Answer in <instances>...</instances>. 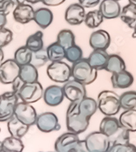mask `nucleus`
Returning a JSON list of instances; mask_svg holds the SVG:
<instances>
[{
  "instance_id": "5",
  "label": "nucleus",
  "mask_w": 136,
  "mask_h": 152,
  "mask_svg": "<svg viewBox=\"0 0 136 152\" xmlns=\"http://www.w3.org/2000/svg\"><path fill=\"white\" fill-rule=\"evenodd\" d=\"M18 101V96L13 91L0 95V122H6L13 117Z\"/></svg>"
},
{
  "instance_id": "6",
  "label": "nucleus",
  "mask_w": 136,
  "mask_h": 152,
  "mask_svg": "<svg viewBox=\"0 0 136 152\" xmlns=\"http://www.w3.org/2000/svg\"><path fill=\"white\" fill-rule=\"evenodd\" d=\"M47 75L52 81L57 83H66L71 77V68L63 61L52 62L48 66Z\"/></svg>"
},
{
  "instance_id": "42",
  "label": "nucleus",
  "mask_w": 136,
  "mask_h": 152,
  "mask_svg": "<svg viewBox=\"0 0 136 152\" xmlns=\"http://www.w3.org/2000/svg\"><path fill=\"white\" fill-rule=\"evenodd\" d=\"M65 0H42V2L48 6H57L65 2Z\"/></svg>"
},
{
  "instance_id": "41",
  "label": "nucleus",
  "mask_w": 136,
  "mask_h": 152,
  "mask_svg": "<svg viewBox=\"0 0 136 152\" xmlns=\"http://www.w3.org/2000/svg\"><path fill=\"white\" fill-rule=\"evenodd\" d=\"M78 2L83 8H90L97 6L99 4L100 0H78Z\"/></svg>"
},
{
  "instance_id": "7",
  "label": "nucleus",
  "mask_w": 136,
  "mask_h": 152,
  "mask_svg": "<svg viewBox=\"0 0 136 152\" xmlns=\"http://www.w3.org/2000/svg\"><path fill=\"white\" fill-rule=\"evenodd\" d=\"M85 141L90 152H108L111 146L108 137L100 131L90 133Z\"/></svg>"
},
{
  "instance_id": "43",
  "label": "nucleus",
  "mask_w": 136,
  "mask_h": 152,
  "mask_svg": "<svg viewBox=\"0 0 136 152\" xmlns=\"http://www.w3.org/2000/svg\"><path fill=\"white\" fill-rule=\"evenodd\" d=\"M75 152H90L88 150L85 140H80L76 146Z\"/></svg>"
},
{
  "instance_id": "4",
  "label": "nucleus",
  "mask_w": 136,
  "mask_h": 152,
  "mask_svg": "<svg viewBox=\"0 0 136 152\" xmlns=\"http://www.w3.org/2000/svg\"><path fill=\"white\" fill-rule=\"evenodd\" d=\"M97 103L99 111L106 116L116 115L121 108L120 96L111 90L100 92Z\"/></svg>"
},
{
  "instance_id": "19",
  "label": "nucleus",
  "mask_w": 136,
  "mask_h": 152,
  "mask_svg": "<svg viewBox=\"0 0 136 152\" xmlns=\"http://www.w3.org/2000/svg\"><path fill=\"white\" fill-rule=\"evenodd\" d=\"M109 54L104 50H94L90 54L88 61L93 67L97 71L103 70L108 63Z\"/></svg>"
},
{
  "instance_id": "16",
  "label": "nucleus",
  "mask_w": 136,
  "mask_h": 152,
  "mask_svg": "<svg viewBox=\"0 0 136 152\" xmlns=\"http://www.w3.org/2000/svg\"><path fill=\"white\" fill-rule=\"evenodd\" d=\"M35 10L29 4H21L16 6L13 10V18L16 22L21 24H27L33 20Z\"/></svg>"
},
{
  "instance_id": "20",
  "label": "nucleus",
  "mask_w": 136,
  "mask_h": 152,
  "mask_svg": "<svg viewBox=\"0 0 136 152\" xmlns=\"http://www.w3.org/2000/svg\"><path fill=\"white\" fill-rule=\"evenodd\" d=\"M30 126L13 116L8 121V130L12 137L21 139L28 132Z\"/></svg>"
},
{
  "instance_id": "46",
  "label": "nucleus",
  "mask_w": 136,
  "mask_h": 152,
  "mask_svg": "<svg viewBox=\"0 0 136 152\" xmlns=\"http://www.w3.org/2000/svg\"><path fill=\"white\" fill-rule=\"evenodd\" d=\"M4 58V51L2 48H0V65H1L2 62H3V60Z\"/></svg>"
},
{
  "instance_id": "12",
  "label": "nucleus",
  "mask_w": 136,
  "mask_h": 152,
  "mask_svg": "<svg viewBox=\"0 0 136 152\" xmlns=\"http://www.w3.org/2000/svg\"><path fill=\"white\" fill-rule=\"evenodd\" d=\"M79 141L77 134L71 132L64 133L56 140L54 149L56 152H75Z\"/></svg>"
},
{
  "instance_id": "32",
  "label": "nucleus",
  "mask_w": 136,
  "mask_h": 152,
  "mask_svg": "<svg viewBox=\"0 0 136 152\" xmlns=\"http://www.w3.org/2000/svg\"><path fill=\"white\" fill-rule=\"evenodd\" d=\"M32 51L26 46L20 47L16 50L14 56V60L20 66L30 63L32 59Z\"/></svg>"
},
{
  "instance_id": "17",
  "label": "nucleus",
  "mask_w": 136,
  "mask_h": 152,
  "mask_svg": "<svg viewBox=\"0 0 136 152\" xmlns=\"http://www.w3.org/2000/svg\"><path fill=\"white\" fill-rule=\"evenodd\" d=\"M99 10L104 18L113 19L119 17L121 7L116 0H103L99 5Z\"/></svg>"
},
{
  "instance_id": "3",
  "label": "nucleus",
  "mask_w": 136,
  "mask_h": 152,
  "mask_svg": "<svg viewBox=\"0 0 136 152\" xmlns=\"http://www.w3.org/2000/svg\"><path fill=\"white\" fill-rule=\"evenodd\" d=\"M71 77L81 84L89 85L96 80L97 70L90 65L87 58H82L71 66Z\"/></svg>"
},
{
  "instance_id": "38",
  "label": "nucleus",
  "mask_w": 136,
  "mask_h": 152,
  "mask_svg": "<svg viewBox=\"0 0 136 152\" xmlns=\"http://www.w3.org/2000/svg\"><path fill=\"white\" fill-rule=\"evenodd\" d=\"M13 38V33L10 30L6 28L0 29V48H2L12 42Z\"/></svg>"
},
{
  "instance_id": "45",
  "label": "nucleus",
  "mask_w": 136,
  "mask_h": 152,
  "mask_svg": "<svg viewBox=\"0 0 136 152\" xmlns=\"http://www.w3.org/2000/svg\"><path fill=\"white\" fill-rule=\"evenodd\" d=\"M10 1L12 2L15 6H17V5L25 3V0H10Z\"/></svg>"
},
{
  "instance_id": "29",
  "label": "nucleus",
  "mask_w": 136,
  "mask_h": 152,
  "mask_svg": "<svg viewBox=\"0 0 136 152\" xmlns=\"http://www.w3.org/2000/svg\"><path fill=\"white\" fill-rule=\"evenodd\" d=\"M49 61L51 62L62 61L65 58V49L56 42L49 45L46 48Z\"/></svg>"
},
{
  "instance_id": "9",
  "label": "nucleus",
  "mask_w": 136,
  "mask_h": 152,
  "mask_svg": "<svg viewBox=\"0 0 136 152\" xmlns=\"http://www.w3.org/2000/svg\"><path fill=\"white\" fill-rule=\"evenodd\" d=\"M62 88L65 97L71 102H80L87 95L85 86L75 80L68 81Z\"/></svg>"
},
{
  "instance_id": "49",
  "label": "nucleus",
  "mask_w": 136,
  "mask_h": 152,
  "mask_svg": "<svg viewBox=\"0 0 136 152\" xmlns=\"http://www.w3.org/2000/svg\"><path fill=\"white\" fill-rule=\"evenodd\" d=\"M129 3L136 6V0H129Z\"/></svg>"
},
{
  "instance_id": "53",
  "label": "nucleus",
  "mask_w": 136,
  "mask_h": 152,
  "mask_svg": "<svg viewBox=\"0 0 136 152\" xmlns=\"http://www.w3.org/2000/svg\"><path fill=\"white\" fill-rule=\"evenodd\" d=\"M133 152H136V149H135V151H133Z\"/></svg>"
},
{
  "instance_id": "54",
  "label": "nucleus",
  "mask_w": 136,
  "mask_h": 152,
  "mask_svg": "<svg viewBox=\"0 0 136 152\" xmlns=\"http://www.w3.org/2000/svg\"><path fill=\"white\" fill-rule=\"evenodd\" d=\"M0 132H1V129H0Z\"/></svg>"
},
{
  "instance_id": "18",
  "label": "nucleus",
  "mask_w": 136,
  "mask_h": 152,
  "mask_svg": "<svg viewBox=\"0 0 136 152\" xmlns=\"http://www.w3.org/2000/svg\"><path fill=\"white\" fill-rule=\"evenodd\" d=\"M134 77L129 71L124 70L117 73L112 74L111 82L114 88L125 89L133 84Z\"/></svg>"
},
{
  "instance_id": "26",
  "label": "nucleus",
  "mask_w": 136,
  "mask_h": 152,
  "mask_svg": "<svg viewBox=\"0 0 136 152\" xmlns=\"http://www.w3.org/2000/svg\"><path fill=\"white\" fill-rule=\"evenodd\" d=\"M119 17L130 28H133L136 22V6L131 3L126 5L121 9Z\"/></svg>"
},
{
  "instance_id": "21",
  "label": "nucleus",
  "mask_w": 136,
  "mask_h": 152,
  "mask_svg": "<svg viewBox=\"0 0 136 152\" xmlns=\"http://www.w3.org/2000/svg\"><path fill=\"white\" fill-rule=\"evenodd\" d=\"M53 20V14L51 10L41 8L35 11L33 20L42 28H46L51 25Z\"/></svg>"
},
{
  "instance_id": "24",
  "label": "nucleus",
  "mask_w": 136,
  "mask_h": 152,
  "mask_svg": "<svg viewBox=\"0 0 136 152\" xmlns=\"http://www.w3.org/2000/svg\"><path fill=\"white\" fill-rule=\"evenodd\" d=\"M98 106L95 100L90 97H87L78 102V109L80 113L86 118L90 119L96 112Z\"/></svg>"
},
{
  "instance_id": "8",
  "label": "nucleus",
  "mask_w": 136,
  "mask_h": 152,
  "mask_svg": "<svg viewBox=\"0 0 136 152\" xmlns=\"http://www.w3.org/2000/svg\"><path fill=\"white\" fill-rule=\"evenodd\" d=\"M21 66L14 60L8 59L0 65V82L4 84H13L18 79Z\"/></svg>"
},
{
  "instance_id": "22",
  "label": "nucleus",
  "mask_w": 136,
  "mask_h": 152,
  "mask_svg": "<svg viewBox=\"0 0 136 152\" xmlns=\"http://www.w3.org/2000/svg\"><path fill=\"white\" fill-rule=\"evenodd\" d=\"M119 123L129 132H136V109L125 110L119 117Z\"/></svg>"
},
{
  "instance_id": "30",
  "label": "nucleus",
  "mask_w": 136,
  "mask_h": 152,
  "mask_svg": "<svg viewBox=\"0 0 136 152\" xmlns=\"http://www.w3.org/2000/svg\"><path fill=\"white\" fill-rule=\"evenodd\" d=\"M43 35H44L41 31H38L36 33L31 35L26 41L25 46L32 52H36L44 48Z\"/></svg>"
},
{
  "instance_id": "14",
  "label": "nucleus",
  "mask_w": 136,
  "mask_h": 152,
  "mask_svg": "<svg viewBox=\"0 0 136 152\" xmlns=\"http://www.w3.org/2000/svg\"><path fill=\"white\" fill-rule=\"evenodd\" d=\"M85 16V8L80 4H72L66 9L65 19L71 25H78L84 22Z\"/></svg>"
},
{
  "instance_id": "27",
  "label": "nucleus",
  "mask_w": 136,
  "mask_h": 152,
  "mask_svg": "<svg viewBox=\"0 0 136 152\" xmlns=\"http://www.w3.org/2000/svg\"><path fill=\"white\" fill-rule=\"evenodd\" d=\"M105 69L112 74L117 73L125 70L126 65L122 57L117 54H111L109 55L108 63Z\"/></svg>"
},
{
  "instance_id": "28",
  "label": "nucleus",
  "mask_w": 136,
  "mask_h": 152,
  "mask_svg": "<svg viewBox=\"0 0 136 152\" xmlns=\"http://www.w3.org/2000/svg\"><path fill=\"white\" fill-rule=\"evenodd\" d=\"M24 144L21 139L9 137L2 141V152H23Z\"/></svg>"
},
{
  "instance_id": "33",
  "label": "nucleus",
  "mask_w": 136,
  "mask_h": 152,
  "mask_svg": "<svg viewBox=\"0 0 136 152\" xmlns=\"http://www.w3.org/2000/svg\"><path fill=\"white\" fill-rule=\"evenodd\" d=\"M104 17L98 10L90 11L86 14L84 22L89 28H95L98 27L103 23Z\"/></svg>"
},
{
  "instance_id": "36",
  "label": "nucleus",
  "mask_w": 136,
  "mask_h": 152,
  "mask_svg": "<svg viewBox=\"0 0 136 152\" xmlns=\"http://www.w3.org/2000/svg\"><path fill=\"white\" fill-rule=\"evenodd\" d=\"M49 61L46 49L42 48L36 52H32V59L30 64H32L37 69L44 66Z\"/></svg>"
},
{
  "instance_id": "11",
  "label": "nucleus",
  "mask_w": 136,
  "mask_h": 152,
  "mask_svg": "<svg viewBox=\"0 0 136 152\" xmlns=\"http://www.w3.org/2000/svg\"><path fill=\"white\" fill-rule=\"evenodd\" d=\"M35 124L38 129L43 132L58 131L61 129L58 118L52 112H45L38 115Z\"/></svg>"
},
{
  "instance_id": "39",
  "label": "nucleus",
  "mask_w": 136,
  "mask_h": 152,
  "mask_svg": "<svg viewBox=\"0 0 136 152\" xmlns=\"http://www.w3.org/2000/svg\"><path fill=\"white\" fill-rule=\"evenodd\" d=\"M136 147L132 143L116 144L111 145L108 152H133Z\"/></svg>"
},
{
  "instance_id": "31",
  "label": "nucleus",
  "mask_w": 136,
  "mask_h": 152,
  "mask_svg": "<svg viewBox=\"0 0 136 152\" xmlns=\"http://www.w3.org/2000/svg\"><path fill=\"white\" fill-rule=\"evenodd\" d=\"M57 42L66 50L75 45V35L70 29H63L57 35Z\"/></svg>"
},
{
  "instance_id": "35",
  "label": "nucleus",
  "mask_w": 136,
  "mask_h": 152,
  "mask_svg": "<svg viewBox=\"0 0 136 152\" xmlns=\"http://www.w3.org/2000/svg\"><path fill=\"white\" fill-rule=\"evenodd\" d=\"M121 108L129 110L136 108V91L125 92L120 96Z\"/></svg>"
},
{
  "instance_id": "34",
  "label": "nucleus",
  "mask_w": 136,
  "mask_h": 152,
  "mask_svg": "<svg viewBox=\"0 0 136 152\" xmlns=\"http://www.w3.org/2000/svg\"><path fill=\"white\" fill-rule=\"evenodd\" d=\"M129 132L127 130L124 128L123 126H120L118 130L114 134L109 137V141L110 145L116 144H128L129 143L130 137Z\"/></svg>"
},
{
  "instance_id": "44",
  "label": "nucleus",
  "mask_w": 136,
  "mask_h": 152,
  "mask_svg": "<svg viewBox=\"0 0 136 152\" xmlns=\"http://www.w3.org/2000/svg\"><path fill=\"white\" fill-rule=\"evenodd\" d=\"M7 23L6 16L4 14H0V29L5 27Z\"/></svg>"
},
{
  "instance_id": "10",
  "label": "nucleus",
  "mask_w": 136,
  "mask_h": 152,
  "mask_svg": "<svg viewBox=\"0 0 136 152\" xmlns=\"http://www.w3.org/2000/svg\"><path fill=\"white\" fill-rule=\"evenodd\" d=\"M14 115L29 126L35 124L37 117L35 109L30 104L24 102L16 104Z\"/></svg>"
},
{
  "instance_id": "2",
  "label": "nucleus",
  "mask_w": 136,
  "mask_h": 152,
  "mask_svg": "<svg viewBox=\"0 0 136 152\" xmlns=\"http://www.w3.org/2000/svg\"><path fill=\"white\" fill-rule=\"evenodd\" d=\"M90 119L80 113L78 102H71L66 113V126L68 130L75 134L84 132L89 125Z\"/></svg>"
},
{
  "instance_id": "23",
  "label": "nucleus",
  "mask_w": 136,
  "mask_h": 152,
  "mask_svg": "<svg viewBox=\"0 0 136 152\" xmlns=\"http://www.w3.org/2000/svg\"><path fill=\"white\" fill-rule=\"evenodd\" d=\"M121 124L117 118L106 116L102 119L99 124V131L108 137L114 134L120 128Z\"/></svg>"
},
{
  "instance_id": "55",
  "label": "nucleus",
  "mask_w": 136,
  "mask_h": 152,
  "mask_svg": "<svg viewBox=\"0 0 136 152\" xmlns=\"http://www.w3.org/2000/svg\"><path fill=\"white\" fill-rule=\"evenodd\" d=\"M40 152H42V151H40ZM49 152H51V151H49Z\"/></svg>"
},
{
  "instance_id": "40",
  "label": "nucleus",
  "mask_w": 136,
  "mask_h": 152,
  "mask_svg": "<svg viewBox=\"0 0 136 152\" xmlns=\"http://www.w3.org/2000/svg\"><path fill=\"white\" fill-rule=\"evenodd\" d=\"M15 6L10 0H5L0 3V14L7 16L12 10L14 6Z\"/></svg>"
},
{
  "instance_id": "1",
  "label": "nucleus",
  "mask_w": 136,
  "mask_h": 152,
  "mask_svg": "<svg viewBox=\"0 0 136 152\" xmlns=\"http://www.w3.org/2000/svg\"><path fill=\"white\" fill-rule=\"evenodd\" d=\"M12 84L13 92L24 103L29 104L35 103L43 97L44 90L39 82L26 83L18 77Z\"/></svg>"
},
{
  "instance_id": "37",
  "label": "nucleus",
  "mask_w": 136,
  "mask_h": 152,
  "mask_svg": "<svg viewBox=\"0 0 136 152\" xmlns=\"http://www.w3.org/2000/svg\"><path fill=\"white\" fill-rule=\"evenodd\" d=\"M82 55V49L76 44L65 50V58L73 64L81 60Z\"/></svg>"
},
{
  "instance_id": "13",
  "label": "nucleus",
  "mask_w": 136,
  "mask_h": 152,
  "mask_svg": "<svg viewBox=\"0 0 136 152\" xmlns=\"http://www.w3.org/2000/svg\"><path fill=\"white\" fill-rule=\"evenodd\" d=\"M43 98L48 105L56 107L63 101L65 95L63 88L57 85H52L47 87L44 91Z\"/></svg>"
},
{
  "instance_id": "25",
  "label": "nucleus",
  "mask_w": 136,
  "mask_h": 152,
  "mask_svg": "<svg viewBox=\"0 0 136 152\" xmlns=\"http://www.w3.org/2000/svg\"><path fill=\"white\" fill-rule=\"evenodd\" d=\"M19 78L23 82L33 83L38 82V72L37 68L29 63L27 65L21 66Z\"/></svg>"
},
{
  "instance_id": "51",
  "label": "nucleus",
  "mask_w": 136,
  "mask_h": 152,
  "mask_svg": "<svg viewBox=\"0 0 136 152\" xmlns=\"http://www.w3.org/2000/svg\"><path fill=\"white\" fill-rule=\"evenodd\" d=\"M4 1H5V0H0V3H1V2H3Z\"/></svg>"
},
{
  "instance_id": "52",
  "label": "nucleus",
  "mask_w": 136,
  "mask_h": 152,
  "mask_svg": "<svg viewBox=\"0 0 136 152\" xmlns=\"http://www.w3.org/2000/svg\"><path fill=\"white\" fill-rule=\"evenodd\" d=\"M116 1H121V0H116Z\"/></svg>"
},
{
  "instance_id": "15",
  "label": "nucleus",
  "mask_w": 136,
  "mask_h": 152,
  "mask_svg": "<svg viewBox=\"0 0 136 152\" xmlns=\"http://www.w3.org/2000/svg\"><path fill=\"white\" fill-rule=\"evenodd\" d=\"M111 42L110 35L106 31L100 29L91 33L89 38V44L93 50H106Z\"/></svg>"
},
{
  "instance_id": "47",
  "label": "nucleus",
  "mask_w": 136,
  "mask_h": 152,
  "mask_svg": "<svg viewBox=\"0 0 136 152\" xmlns=\"http://www.w3.org/2000/svg\"><path fill=\"white\" fill-rule=\"evenodd\" d=\"M42 1V0H25V1H27L29 4H37V3H38V2H40Z\"/></svg>"
},
{
  "instance_id": "48",
  "label": "nucleus",
  "mask_w": 136,
  "mask_h": 152,
  "mask_svg": "<svg viewBox=\"0 0 136 152\" xmlns=\"http://www.w3.org/2000/svg\"><path fill=\"white\" fill-rule=\"evenodd\" d=\"M133 29H134V33H133L132 36L133 37H136V23H135V25L133 26Z\"/></svg>"
},
{
  "instance_id": "50",
  "label": "nucleus",
  "mask_w": 136,
  "mask_h": 152,
  "mask_svg": "<svg viewBox=\"0 0 136 152\" xmlns=\"http://www.w3.org/2000/svg\"><path fill=\"white\" fill-rule=\"evenodd\" d=\"M0 152H2V141H0Z\"/></svg>"
}]
</instances>
